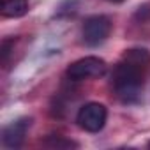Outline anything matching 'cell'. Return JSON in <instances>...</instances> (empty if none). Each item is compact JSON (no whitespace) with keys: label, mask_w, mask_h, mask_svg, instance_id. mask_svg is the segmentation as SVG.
<instances>
[{"label":"cell","mask_w":150,"mask_h":150,"mask_svg":"<svg viewBox=\"0 0 150 150\" xmlns=\"http://www.w3.org/2000/svg\"><path fill=\"white\" fill-rule=\"evenodd\" d=\"M148 64H150V55L146 50L125 51L122 62L115 67L111 78V87L122 103L125 104L138 103Z\"/></svg>","instance_id":"cell-1"},{"label":"cell","mask_w":150,"mask_h":150,"mask_svg":"<svg viewBox=\"0 0 150 150\" xmlns=\"http://www.w3.org/2000/svg\"><path fill=\"white\" fill-rule=\"evenodd\" d=\"M108 65L99 57H83L76 62H72L67 67V78L72 81H83L90 78H101L104 76Z\"/></svg>","instance_id":"cell-2"},{"label":"cell","mask_w":150,"mask_h":150,"mask_svg":"<svg viewBox=\"0 0 150 150\" xmlns=\"http://www.w3.org/2000/svg\"><path fill=\"white\" fill-rule=\"evenodd\" d=\"M108 120V110L101 103H87L76 115L78 125L87 132H99Z\"/></svg>","instance_id":"cell-3"},{"label":"cell","mask_w":150,"mask_h":150,"mask_svg":"<svg viewBox=\"0 0 150 150\" xmlns=\"http://www.w3.org/2000/svg\"><path fill=\"white\" fill-rule=\"evenodd\" d=\"M111 32V21L108 16L103 14H96L85 20L83 27H81V35L87 46H99L103 44Z\"/></svg>","instance_id":"cell-4"},{"label":"cell","mask_w":150,"mask_h":150,"mask_svg":"<svg viewBox=\"0 0 150 150\" xmlns=\"http://www.w3.org/2000/svg\"><path fill=\"white\" fill-rule=\"evenodd\" d=\"M32 124V118H20L13 124H9L7 127H4V132H2V145L6 148H20L25 141V136H27V131Z\"/></svg>","instance_id":"cell-5"},{"label":"cell","mask_w":150,"mask_h":150,"mask_svg":"<svg viewBox=\"0 0 150 150\" xmlns=\"http://www.w3.org/2000/svg\"><path fill=\"white\" fill-rule=\"evenodd\" d=\"M28 13V0H2V16L21 18Z\"/></svg>","instance_id":"cell-6"},{"label":"cell","mask_w":150,"mask_h":150,"mask_svg":"<svg viewBox=\"0 0 150 150\" xmlns=\"http://www.w3.org/2000/svg\"><path fill=\"white\" fill-rule=\"evenodd\" d=\"M46 145H48V146H57V148H60V146H78L74 141L62 139V138H55V141H53V143H51V141H46Z\"/></svg>","instance_id":"cell-7"},{"label":"cell","mask_w":150,"mask_h":150,"mask_svg":"<svg viewBox=\"0 0 150 150\" xmlns=\"http://www.w3.org/2000/svg\"><path fill=\"white\" fill-rule=\"evenodd\" d=\"M108 2H115V4H120V2H124V0H108Z\"/></svg>","instance_id":"cell-8"},{"label":"cell","mask_w":150,"mask_h":150,"mask_svg":"<svg viewBox=\"0 0 150 150\" xmlns=\"http://www.w3.org/2000/svg\"><path fill=\"white\" fill-rule=\"evenodd\" d=\"M148 148H150V143H148Z\"/></svg>","instance_id":"cell-9"}]
</instances>
